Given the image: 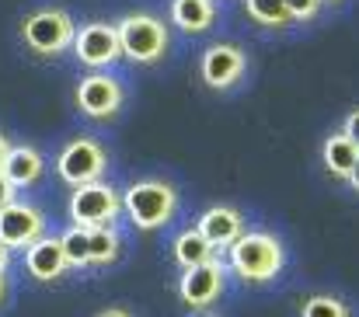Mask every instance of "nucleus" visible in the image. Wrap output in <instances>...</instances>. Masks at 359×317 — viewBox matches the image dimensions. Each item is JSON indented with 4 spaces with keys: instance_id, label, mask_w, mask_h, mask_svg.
<instances>
[{
    "instance_id": "6",
    "label": "nucleus",
    "mask_w": 359,
    "mask_h": 317,
    "mask_svg": "<svg viewBox=\"0 0 359 317\" xmlns=\"http://www.w3.org/2000/svg\"><path fill=\"white\" fill-rule=\"evenodd\" d=\"M70 223L77 227H88V230H98V227H116L122 220V192L116 185H109L105 178L98 182H88V185H77L70 203Z\"/></svg>"
},
{
    "instance_id": "24",
    "label": "nucleus",
    "mask_w": 359,
    "mask_h": 317,
    "mask_svg": "<svg viewBox=\"0 0 359 317\" xmlns=\"http://www.w3.org/2000/svg\"><path fill=\"white\" fill-rule=\"evenodd\" d=\"M11 199H18V189H14V185L7 182V175L0 171V210H4V206H7Z\"/></svg>"
},
{
    "instance_id": "5",
    "label": "nucleus",
    "mask_w": 359,
    "mask_h": 317,
    "mask_svg": "<svg viewBox=\"0 0 359 317\" xmlns=\"http://www.w3.org/2000/svg\"><path fill=\"white\" fill-rule=\"evenodd\" d=\"M126 102H129V88L112 70H88L77 81V88H74V105L91 122H112V119H119Z\"/></svg>"
},
{
    "instance_id": "3",
    "label": "nucleus",
    "mask_w": 359,
    "mask_h": 317,
    "mask_svg": "<svg viewBox=\"0 0 359 317\" xmlns=\"http://www.w3.org/2000/svg\"><path fill=\"white\" fill-rule=\"evenodd\" d=\"M182 210V196L164 178H140L122 192V216L143 234L164 230Z\"/></svg>"
},
{
    "instance_id": "9",
    "label": "nucleus",
    "mask_w": 359,
    "mask_h": 317,
    "mask_svg": "<svg viewBox=\"0 0 359 317\" xmlns=\"http://www.w3.org/2000/svg\"><path fill=\"white\" fill-rule=\"evenodd\" d=\"M70 53H74V60H77L84 70H112L122 60L116 21H88V25H77V35H74Z\"/></svg>"
},
{
    "instance_id": "2",
    "label": "nucleus",
    "mask_w": 359,
    "mask_h": 317,
    "mask_svg": "<svg viewBox=\"0 0 359 317\" xmlns=\"http://www.w3.org/2000/svg\"><path fill=\"white\" fill-rule=\"evenodd\" d=\"M74 35H77V21L67 7L60 4H46V7H35L28 14H21L18 21V39L21 46L39 56V60H60L63 53H70L74 46Z\"/></svg>"
},
{
    "instance_id": "21",
    "label": "nucleus",
    "mask_w": 359,
    "mask_h": 317,
    "mask_svg": "<svg viewBox=\"0 0 359 317\" xmlns=\"http://www.w3.org/2000/svg\"><path fill=\"white\" fill-rule=\"evenodd\" d=\"M300 317H353V311L335 293H311L300 304Z\"/></svg>"
},
{
    "instance_id": "27",
    "label": "nucleus",
    "mask_w": 359,
    "mask_h": 317,
    "mask_svg": "<svg viewBox=\"0 0 359 317\" xmlns=\"http://www.w3.org/2000/svg\"><path fill=\"white\" fill-rule=\"evenodd\" d=\"M95 317H133L129 311H122V307H105L102 314H95Z\"/></svg>"
},
{
    "instance_id": "13",
    "label": "nucleus",
    "mask_w": 359,
    "mask_h": 317,
    "mask_svg": "<svg viewBox=\"0 0 359 317\" xmlns=\"http://www.w3.org/2000/svg\"><path fill=\"white\" fill-rule=\"evenodd\" d=\"M196 230L217 248V251H227L241 234L248 230V220L238 206H210V210L199 213L196 220Z\"/></svg>"
},
{
    "instance_id": "31",
    "label": "nucleus",
    "mask_w": 359,
    "mask_h": 317,
    "mask_svg": "<svg viewBox=\"0 0 359 317\" xmlns=\"http://www.w3.org/2000/svg\"><path fill=\"white\" fill-rule=\"evenodd\" d=\"M321 4H325V7H328V4H342V0H321Z\"/></svg>"
},
{
    "instance_id": "17",
    "label": "nucleus",
    "mask_w": 359,
    "mask_h": 317,
    "mask_svg": "<svg viewBox=\"0 0 359 317\" xmlns=\"http://www.w3.org/2000/svg\"><path fill=\"white\" fill-rule=\"evenodd\" d=\"M213 258H217V248L196 227H185V230L175 234V241H171V262L178 269H196V265H206Z\"/></svg>"
},
{
    "instance_id": "4",
    "label": "nucleus",
    "mask_w": 359,
    "mask_h": 317,
    "mask_svg": "<svg viewBox=\"0 0 359 317\" xmlns=\"http://www.w3.org/2000/svg\"><path fill=\"white\" fill-rule=\"evenodd\" d=\"M122 60L133 67H157L171 53V25L150 11H133L116 21Z\"/></svg>"
},
{
    "instance_id": "28",
    "label": "nucleus",
    "mask_w": 359,
    "mask_h": 317,
    "mask_svg": "<svg viewBox=\"0 0 359 317\" xmlns=\"http://www.w3.org/2000/svg\"><path fill=\"white\" fill-rule=\"evenodd\" d=\"M7 297H11V283H7V276H0V307L7 304Z\"/></svg>"
},
{
    "instance_id": "11",
    "label": "nucleus",
    "mask_w": 359,
    "mask_h": 317,
    "mask_svg": "<svg viewBox=\"0 0 359 317\" xmlns=\"http://www.w3.org/2000/svg\"><path fill=\"white\" fill-rule=\"evenodd\" d=\"M46 213L28 199H11L0 210V244L11 251H25L28 244H35L39 237H46Z\"/></svg>"
},
{
    "instance_id": "7",
    "label": "nucleus",
    "mask_w": 359,
    "mask_h": 317,
    "mask_svg": "<svg viewBox=\"0 0 359 317\" xmlns=\"http://www.w3.org/2000/svg\"><path fill=\"white\" fill-rule=\"evenodd\" d=\"M251 60L248 53L234 42H213L203 49L199 56V81L203 88H210L213 95H231L248 81Z\"/></svg>"
},
{
    "instance_id": "26",
    "label": "nucleus",
    "mask_w": 359,
    "mask_h": 317,
    "mask_svg": "<svg viewBox=\"0 0 359 317\" xmlns=\"http://www.w3.org/2000/svg\"><path fill=\"white\" fill-rule=\"evenodd\" d=\"M346 185H349V189H353V192H356V196H359V161H356V168L349 171V178H346Z\"/></svg>"
},
{
    "instance_id": "12",
    "label": "nucleus",
    "mask_w": 359,
    "mask_h": 317,
    "mask_svg": "<svg viewBox=\"0 0 359 317\" xmlns=\"http://www.w3.org/2000/svg\"><path fill=\"white\" fill-rule=\"evenodd\" d=\"M25 272L35 279V283H60L70 265H67V255H63V244L60 237H39L35 244L25 248Z\"/></svg>"
},
{
    "instance_id": "23",
    "label": "nucleus",
    "mask_w": 359,
    "mask_h": 317,
    "mask_svg": "<svg viewBox=\"0 0 359 317\" xmlns=\"http://www.w3.org/2000/svg\"><path fill=\"white\" fill-rule=\"evenodd\" d=\"M339 129H342V133H346V136L359 147V105L346 112V119H342V126H339Z\"/></svg>"
},
{
    "instance_id": "8",
    "label": "nucleus",
    "mask_w": 359,
    "mask_h": 317,
    "mask_svg": "<svg viewBox=\"0 0 359 317\" xmlns=\"http://www.w3.org/2000/svg\"><path fill=\"white\" fill-rule=\"evenodd\" d=\"M53 164H56L60 182L70 185V189H77V185H88V182L105 178V171H109V150L98 140H91V136H74V140H67L60 147V154H56Z\"/></svg>"
},
{
    "instance_id": "30",
    "label": "nucleus",
    "mask_w": 359,
    "mask_h": 317,
    "mask_svg": "<svg viewBox=\"0 0 359 317\" xmlns=\"http://www.w3.org/2000/svg\"><path fill=\"white\" fill-rule=\"evenodd\" d=\"M196 314H199V317H213V314H210V311H196Z\"/></svg>"
},
{
    "instance_id": "20",
    "label": "nucleus",
    "mask_w": 359,
    "mask_h": 317,
    "mask_svg": "<svg viewBox=\"0 0 359 317\" xmlns=\"http://www.w3.org/2000/svg\"><path fill=\"white\" fill-rule=\"evenodd\" d=\"M88 227H77V223H70L63 234H60V244H63V255H67V265H70V272L74 269H88Z\"/></svg>"
},
{
    "instance_id": "1",
    "label": "nucleus",
    "mask_w": 359,
    "mask_h": 317,
    "mask_svg": "<svg viewBox=\"0 0 359 317\" xmlns=\"http://www.w3.org/2000/svg\"><path fill=\"white\" fill-rule=\"evenodd\" d=\"M290 255L279 234L272 230H244L227 248V272L238 276L244 286H269L283 276Z\"/></svg>"
},
{
    "instance_id": "14",
    "label": "nucleus",
    "mask_w": 359,
    "mask_h": 317,
    "mask_svg": "<svg viewBox=\"0 0 359 317\" xmlns=\"http://www.w3.org/2000/svg\"><path fill=\"white\" fill-rule=\"evenodd\" d=\"M220 7L217 0H168V21L182 35H203L217 25Z\"/></svg>"
},
{
    "instance_id": "10",
    "label": "nucleus",
    "mask_w": 359,
    "mask_h": 317,
    "mask_svg": "<svg viewBox=\"0 0 359 317\" xmlns=\"http://www.w3.org/2000/svg\"><path fill=\"white\" fill-rule=\"evenodd\" d=\"M224 293H227V265L220 258L196 269H182L178 276V300L189 311H213Z\"/></svg>"
},
{
    "instance_id": "25",
    "label": "nucleus",
    "mask_w": 359,
    "mask_h": 317,
    "mask_svg": "<svg viewBox=\"0 0 359 317\" xmlns=\"http://www.w3.org/2000/svg\"><path fill=\"white\" fill-rule=\"evenodd\" d=\"M11 255H14V251L0 244V276H7V269H11Z\"/></svg>"
},
{
    "instance_id": "16",
    "label": "nucleus",
    "mask_w": 359,
    "mask_h": 317,
    "mask_svg": "<svg viewBox=\"0 0 359 317\" xmlns=\"http://www.w3.org/2000/svg\"><path fill=\"white\" fill-rule=\"evenodd\" d=\"M356 161H359V147L342 129H335V133L325 136V143H321V164H325V171H328L332 182H342L346 185V178L356 168Z\"/></svg>"
},
{
    "instance_id": "22",
    "label": "nucleus",
    "mask_w": 359,
    "mask_h": 317,
    "mask_svg": "<svg viewBox=\"0 0 359 317\" xmlns=\"http://www.w3.org/2000/svg\"><path fill=\"white\" fill-rule=\"evenodd\" d=\"M286 11H290L293 25H314V21H321L325 4L321 0H286Z\"/></svg>"
},
{
    "instance_id": "29",
    "label": "nucleus",
    "mask_w": 359,
    "mask_h": 317,
    "mask_svg": "<svg viewBox=\"0 0 359 317\" xmlns=\"http://www.w3.org/2000/svg\"><path fill=\"white\" fill-rule=\"evenodd\" d=\"M7 150H11V140L0 133V168H4V161H7Z\"/></svg>"
},
{
    "instance_id": "19",
    "label": "nucleus",
    "mask_w": 359,
    "mask_h": 317,
    "mask_svg": "<svg viewBox=\"0 0 359 317\" xmlns=\"http://www.w3.org/2000/svg\"><path fill=\"white\" fill-rule=\"evenodd\" d=\"M88 269H109L116 265L122 255V237L116 227H98V230H88Z\"/></svg>"
},
{
    "instance_id": "18",
    "label": "nucleus",
    "mask_w": 359,
    "mask_h": 317,
    "mask_svg": "<svg viewBox=\"0 0 359 317\" xmlns=\"http://www.w3.org/2000/svg\"><path fill=\"white\" fill-rule=\"evenodd\" d=\"M241 7H244V18L255 28H265V32H290V28H297L290 11H286V0H241Z\"/></svg>"
},
{
    "instance_id": "15",
    "label": "nucleus",
    "mask_w": 359,
    "mask_h": 317,
    "mask_svg": "<svg viewBox=\"0 0 359 317\" xmlns=\"http://www.w3.org/2000/svg\"><path fill=\"white\" fill-rule=\"evenodd\" d=\"M0 171L7 175V182L14 189H28V185H39V178L46 175V157L32 143H11L7 161H4Z\"/></svg>"
}]
</instances>
